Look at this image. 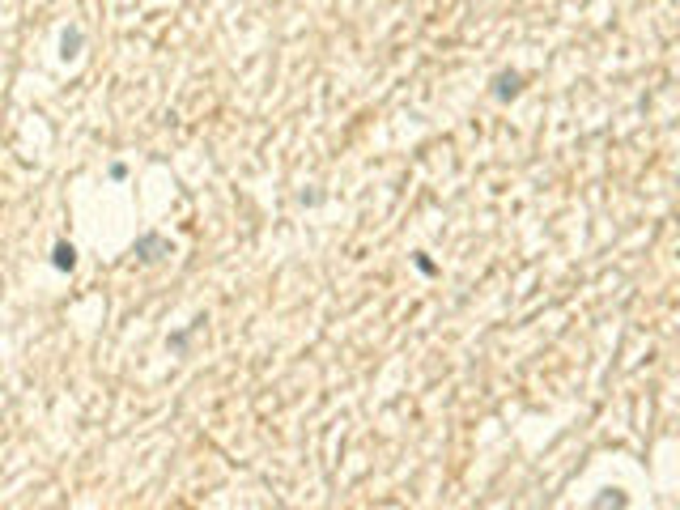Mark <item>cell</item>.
<instances>
[{
	"instance_id": "obj_1",
	"label": "cell",
	"mask_w": 680,
	"mask_h": 510,
	"mask_svg": "<svg viewBox=\"0 0 680 510\" xmlns=\"http://www.w3.org/2000/svg\"><path fill=\"white\" fill-rule=\"evenodd\" d=\"M51 264H56L60 272H73V264H77V251H73L68 242H56V260H51Z\"/></svg>"
},
{
	"instance_id": "obj_2",
	"label": "cell",
	"mask_w": 680,
	"mask_h": 510,
	"mask_svg": "<svg viewBox=\"0 0 680 510\" xmlns=\"http://www.w3.org/2000/svg\"><path fill=\"white\" fill-rule=\"evenodd\" d=\"M519 85H523V81H519V73L498 77V94H502V98H514V94H519Z\"/></svg>"
},
{
	"instance_id": "obj_3",
	"label": "cell",
	"mask_w": 680,
	"mask_h": 510,
	"mask_svg": "<svg viewBox=\"0 0 680 510\" xmlns=\"http://www.w3.org/2000/svg\"><path fill=\"white\" fill-rule=\"evenodd\" d=\"M77 47H81V34H77V30L64 34V56H77Z\"/></svg>"
}]
</instances>
